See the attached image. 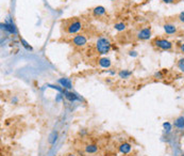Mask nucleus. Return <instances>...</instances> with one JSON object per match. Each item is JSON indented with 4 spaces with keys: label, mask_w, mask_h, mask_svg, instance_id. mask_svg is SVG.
<instances>
[{
    "label": "nucleus",
    "mask_w": 184,
    "mask_h": 156,
    "mask_svg": "<svg viewBox=\"0 0 184 156\" xmlns=\"http://www.w3.org/2000/svg\"><path fill=\"white\" fill-rule=\"evenodd\" d=\"M112 48V43L108 38L101 36L96 41V50L99 55H106Z\"/></svg>",
    "instance_id": "f257e3e1"
},
{
    "label": "nucleus",
    "mask_w": 184,
    "mask_h": 156,
    "mask_svg": "<svg viewBox=\"0 0 184 156\" xmlns=\"http://www.w3.org/2000/svg\"><path fill=\"white\" fill-rule=\"evenodd\" d=\"M154 46L156 48L161 49V50H170L172 48V43L166 38H156L152 42Z\"/></svg>",
    "instance_id": "f03ea898"
},
{
    "label": "nucleus",
    "mask_w": 184,
    "mask_h": 156,
    "mask_svg": "<svg viewBox=\"0 0 184 156\" xmlns=\"http://www.w3.org/2000/svg\"><path fill=\"white\" fill-rule=\"evenodd\" d=\"M82 29V23L80 21H71L67 27V33L68 34H76Z\"/></svg>",
    "instance_id": "7ed1b4c3"
},
{
    "label": "nucleus",
    "mask_w": 184,
    "mask_h": 156,
    "mask_svg": "<svg viewBox=\"0 0 184 156\" xmlns=\"http://www.w3.org/2000/svg\"><path fill=\"white\" fill-rule=\"evenodd\" d=\"M73 44L77 47H84L87 44V38L83 34H77L73 36Z\"/></svg>",
    "instance_id": "20e7f679"
},
{
    "label": "nucleus",
    "mask_w": 184,
    "mask_h": 156,
    "mask_svg": "<svg viewBox=\"0 0 184 156\" xmlns=\"http://www.w3.org/2000/svg\"><path fill=\"white\" fill-rule=\"evenodd\" d=\"M150 38H151V29H150V27L143 28L137 32V38L141 40V41H147Z\"/></svg>",
    "instance_id": "39448f33"
},
{
    "label": "nucleus",
    "mask_w": 184,
    "mask_h": 156,
    "mask_svg": "<svg viewBox=\"0 0 184 156\" xmlns=\"http://www.w3.org/2000/svg\"><path fill=\"white\" fill-rule=\"evenodd\" d=\"M1 29H2V30H5L7 32H9V33H11V34H17V29H16L14 23L11 21H8L4 24L3 23L1 24Z\"/></svg>",
    "instance_id": "423d86ee"
},
{
    "label": "nucleus",
    "mask_w": 184,
    "mask_h": 156,
    "mask_svg": "<svg viewBox=\"0 0 184 156\" xmlns=\"http://www.w3.org/2000/svg\"><path fill=\"white\" fill-rule=\"evenodd\" d=\"M118 151L119 153L124 154V155H128L130 152L132 151V144L129 143V142H121L118 146Z\"/></svg>",
    "instance_id": "0eeeda50"
},
{
    "label": "nucleus",
    "mask_w": 184,
    "mask_h": 156,
    "mask_svg": "<svg viewBox=\"0 0 184 156\" xmlns=\"http://www.w3.org/2000/svg\"><path fill=\"white\" fill-rule=\"evenodd\" d=\"M63 95L66 100L69 101V102H76V101H80V97L76 94L75 92H71V91H68V90H64L63 91Z\"/></svg>",
    "instance_id": "6e6552de"
},
{
    "label": "nucleus",
    "mask_w": 184,
    "mask_h": 156,
    "mask_svg": "<svg viewBox=\"0 0 184 156\" xmlns=\"http://www.w3.org/2000/svg\"><path fill=\"white\" fill-rule=\"evenodd\" d=\"M163 28H164V31L167 34H174V33H177V31H178L177 26L172 23L165 24V25L163 26Z\"/></svg>",
    "instance_id": "1a4fd4ad"
},
{
    "label": "nucleus",
    "mask_w": 184,
    "mask_h": 156,
    "mask_svg": "<svg viewBox=\"0 0 184 156\" xmlns=\"http://www.w3.org/2000/svg\"><path fill=\"white\" fill-rule=\"evenodd\" d=\"M84 151L87 154H96L99 151V146L96 143H88L84 148Z\"/></svg>",
    "instance_id": "9d476101"
},
{
    "label": "nucleus",
    "mask_w": 184,
    "mask_h": 156,
    "mask_svg": "<svg viewBox=\"0 0 184 156\" xmlns=\"http://www.w3.org/2000/svg\"><path fill=\"white\" fill-rule=\"evenodd\" d=\"M58 82L61 84V87L64 88V90H70L73 88V84H71L70 79H68V78H60Z\"/></svg>",
    "instance_id": "9b49d317"
},
{
    "label": "nucleus",
    "mask_w": 184,
    "mask_h": 156,
    "mask_svg": "<svg viewBox=\"0 0 184 156\" xmlns=\"http://www.w3.org/2000/svg\"><path fill=\"white\" fill-rule=\"evenodd\" d=\"M98 63H99V65H100L101 67H103V69H108V67H111V60L108 59V58H106V57L100 58Z\"/></svg>",
    "instance_id": "f8f14e48"
},
{
    "label": "nucleus",
    "mask_w": 184,
    "mask_h": 156,
    "mask_svg": "<svg viewBox=\"0 0 184 156\" xmlns=\"http://www.w3.org/2000/svg\"><path fill=\"white\" fill-rule=\"evenodd\" d=\"M93 13L95 16H103V15H106V10L104 7H102V5H98L96 8H94Z\"/></svg>",
    "instance_id": "ddd939ff"
},
{
    "label": "nucleus",
    "mask_w": 184,
    "mask_h": 156,
    "mask_svg": "<svg viewBox=\"0 0 184 156\" xmlns=\"http://www.w3.org/2000/svg\"><path fill=\"white\" fill-rule=\"evenodd\" d=\"M174 126L178 129H183L184 128V117H179L177 118L174 122Z\"/></svg>",
    "instance_id": "4468645a"
},
{
    "label": "nucleus",
    "mask_w": 184,
    "mask_h": 156,
    "mask_svg": "<svg viewBox=\"0 0 184 156\" xmlns=\"http://www.w3.org/2000/svg\"><path fill=\"white\" fill-rule=\"evenodd\" d=\"M58 136H59V134H58V132H52V133L49 135V138H48V142L50 144H53L54 142L56 141V139H58Z\"/></svg>",
    "instance_id": "2eb2a0df"
},
{
    "label": "nucleus",
    "mask_w": 184,
    "mask_h": 156,
    "mask_svg": "<svg viewBox=\"0 0 184 156\" xmlns=\"http://www.w3.org/2000/svg\"><path fill=\"white\" fill-rule=\"evenodd\" d=\"M118 75L120 78H122V79H127V78H129V77L131 76L132 73L130 72V71H127V69H122V71H120V72L118 73Z\"/></svg>",
    "instance_id": "dca6fc26"
},
{
    "label": "nucleus",
    "mask_w": 184,
    "mask_h": 156,
    "mask_svg": "<svg viewBox=\"0 0 184 156\" xmlns=\"http://www.w3.org/2000/svg\"><path fill=\"white\" fill-rule=\"evenodd\" d=\"M114 29L117 31H125L127 29V26L125 23H116L114 25Z\"/></svg>",
    "instance_id": "f3484780"
},
{
    "label": "nucleus",
    "mask_w": 184,
    "mask_h": 156,
    "mask_svg": "<svg viewBox=\"0 0 184 156\" xmlns=\"http://www.w3.org/2000/svg\"><path fill=\"white\" fill-rule=\"evenodd\" d=\"M20 43H21V45H23V46L25 47V48L27 49V50H30V51L33 50V47L31 46L30 44H29L28 42L26 41V40H23V38H20Z\"/></svg>",
    "instance_id": "a211bd4d"
},
{
    "label": "nucleus",
    "mask_w": 184,
    "mask_h": 156,
    "mask_svg": "<svg viewBox=\"0 0 184 156\" xmlns=\"http://www.w3.org/2000/svg\"><path fill=\"white\" fill-rule=\"evenodd\" d=\"M177 67H178V69H179L181 72L184 73V58H181V59L178 61V63H177Z\"/></svg>",
    "instance_id": "6ab92c4d"
},
{
    "label": "nucleus",
    "mask_w": 184,
    "mask_h": 156,
    "mask_svg": "<svg viewBox=\"0 0 184 156\" xmlns=\"http://www.w3.org/2000/svg\"><path fill=\"white\" fill-rule=\"evenodd\" d=\"M163 127H164L166 133H170V131H172V125L169 122H164L163 123Z\"/></svg>",
    "instance_id": "aec40b11"
},
{
    "label": "nucleus",
    "mask_w": 184,
    "mask_h": 156,
    "mask_svg": "<svg viewBox=\"0 0 184 156\" xmlns=\"http://www.w3.org/2000/svg\"><path fill=\"white\" fill-rule=\"evenodd\" d=\"M48 87L52 88V89H56V91H59V92H62V93H63V91H64V90L62 89V88L58 87V86H53V84H48Z\"/></svg>",
    "instance_id": "412c9836"
},
{
    "label": "nucleus",
    "mask_w": 184,
    "mask_h": 156,
    "mask_svg": "<svg viewBox=\"0 0 184 156\" xmlns=\"http://www.w3.org/2000/svg\"><path fill=\"white\" fill-rule=\"evenodd\" d=\"M154 77H155L156 79H162L163 78V74H162V72H156L154 74Z\"/></svg>",
    "instance_id": "4be33fe9"
},
{
    "label": "nucleus",
    "mask_w": 184,
    "mask_h": 156,
    "mask_svg": "<svg viewBox=\"0 0 184 156\" xmlns=\"http://www.w3.org/2000/svg\"><path fill=\"white\" fill-rule=\"evenodd\" d=\"M137 52H136L135 50H130L129 51V56H131V57H134V58H135V57H137Z\"/></svg>",
    "instance_id": "5701e85b"
},
{
    "label": "nucleus",
    "mask_w": 184,
    "mask_h": 156,
    "mask_svg": "<svg viewBox=\"0 0 184 156\" xmlns=\"http://www.w3.org/2000/svg\"><path fill=\"white\" fill-rule=\"evenodd\" d=\"M178 18H179V21H182V23H184V12H181L179 14V16H178Z\"/></svg>",
    "instance_id": "b1692460"
},
{
    "label": "nucleus",
    "mask_w": 184,
    "mask_h": 156,
    "mask_svg": "<svg viewBox=\"0 0 184 156\" xmlns=\"http://www.w3.org/2000/svg\"><path fill=\"white\" fill-rule=\"evenodd\" d=\"M63 96L64 95H62V94H58L56 97V102H61V101L63 100Z\"/></svg>",
    "instance_id": "393cba45"
},
{
    "label": "nucleus",
    "mask_w": 184,
    "mask_h": 156,
    "mask_svg": "<svg viewBox=\"0 0 184 156\" xmlns=\"http://www.w3.org/2000/svg\"><path fill=\"white\" fill-rule=\"evenodd\" d=\"M164 3H174L176 2V0H162Z\"/></svg>",
    "instance_id": "a878e982"
},
{
    "label": "nucleus",
    "mask_w": 184,
    "mask_h": 156,
    "mask_svg": "<svg viewBox=\"0 0 184 156\" xmlns=\"http://www.w3.org/2000/svg\"><path fill=\"white\" fill-rule=\"evenodd\" d=\"M180 50H181L182 54H184V43H182L181 45H180Z\"/></svg>",
    "instance_id": "bb28decb"
},
{
    "label": "nucleus",
    "mask_w": 184,
    "mask_h": 156,
    "mask_svg": "<svg viewBox=\"0 0 184 156\" xmlns=\"http://www.w3.org/2000/svg\"><path fill=\"white\" fill-rule=\"evenodd\" d=\"M17 102H18L17 97H14V98H12V104H16Z\"/></svg>",
    "instance_id": "cd10ccee"
},
{
    "label": "nucleus",
    "mask_w": 184,
    "mask_h": 156,
    "mask_svg": "<svg viewBox=\"0 0 184 156\" xmlns=\"http://www.w3.org/2000/svg\"><path fill=\"white\" fill-rule=\"evenodd\" d=\"M66 156H76V154H73V153H69V154H67Z\"/></svg>",
    "instance_id": "c85d7f7f"
},
{
    "label": "nucleus",
    "mask_w": 184,
    "mask_h": 156,
    "mask_svg": "<svg viewBox=\"0 0 184 156\" xmlns=\"http://www.w3.org/2000/svg\"><path fill=\"white\" fill-rule=\"evenodd\" d=\"M126 156H132V155H126Z\"/></svg>",
    "instance_id": "c756f323"
},
{
    "label": "nucleus",
    "mask_w": 184,
    "mask_h": 156,
    "mask_svg": "<svg viewBox=\"0 0 184 156\" xmlns=\"http://www.w3.org/2000/svg\"><path fill=\"white\" fill-rule=\"evenodd\" d=\"M111 1H115V0H111Z\"/></svg>",
    "instance_id": "7c9ffc66"
},
{
    "label": "nucleus",
    "mask_w": 184,
    "mask_h": 156,
    "mask_svg": "<svg viewBox=\"0 0 184 156\" xmlns=\"http://www.w3.org/2000/svg\"><path fill=\"white\" fill-rule=\"evenodd\" d=\"M1 156H4V155H1Z\"/></svg>",
    "instance_id": "2f4dec72"
},
{
    "label": "nucleus",
    "mask_w": 184,
    "mask_h": 156,
    "mask_svg": "<svg viewBox=\"0 0 184 156\" xmlns=\"http://www.w3.org/2000/svg\"><path fill=\"white\" fill-rule=\"evenodd\" d=\"M181 156H184V155H181Z\"/></svg>",
    "instance_id": "473e14b6"
}]
</instances>
